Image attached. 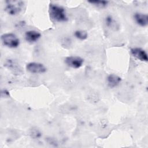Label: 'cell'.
I'll list each match as a JSON object with an SVG mask.
<instances>
[{"label": "cell", "instance_id": "11", "mask_svg": "<svg viewBox=\"0 0 148 148\" xmlns=\"http://www.w3.org/2000/svg\"><path fill=\"white\" fill-rule=\"evenodd\" d=\"M88 2L100 8H105L108 3V1H89Z\"/></svg>", "mask_w": 148, "mask_h": 148}, {"label": "cell", "instance_id": "7", "mask_svg": "<svg viewBox=\"0 0 148 148\" xmlns=\"http://www.w3.org/2000/svg\"><path fill=\"white\" fill-rule=\"evenodd\" d=\"M134 20L136 23L142 27H146L148 24V16L146 14L136 13L134 16Z\"/></svg>", "mask_w": 148, "mask_h": 148}, {"label": "cell", "instance_id": "6", "mask_svg": "<svg viewBox=\"0 0 148 148\" xmlns=\"http://www.w3.org/2000/svg\"><path fill=\"white\" fill-rule=\"evenodd\" d=\"M131 53L132 55L136 58L147 62L148 60L147 54L146 52L142 49L139 47H134L131 49Z\"/></svg>", "mask_w": 148, "mask_h": 148}, {"label": "cell", "instance_id": "12", "mask_svg": "<svg viewBox=\"0 0 148 148\" xmlns=\"http://www.w3.org/2000/svg\"><path fill=\"white\" fill-rule=\"evenodd\" d=\"M105 23L108 27H110L113 23V20L112 17L110 16H108L105 18Z\"/></svg>", "mask_w": 148, "mask_h": 148}, {"label": "cell", "instance_id": "8", "mask_svg": "<svg viewBox=\"0 0 148 148\" xmlns=\"http://www.w3.org/2000/svg\"><path fill=\"white\" fill-rule=\"evenodd\" d=\"M41 36V34L34 30L28 31L25 34V40L29 43H34L36 42Z\"/></svg>", "mask_w": 148, "mask_h": 148}, {"label": "cell", "instance_id": "2", "mask_svg": "<svg viewBox=\"0 0 148 148\" xmlns=\"http://www.w3.org/2000/svg\"><path fill=\"white\" fill-rule=\"evenodd\" d=\"M6 6L5 8V12L9 15H17L22 10L24 2L19 0H9L6 1Z\"/></svg>", "mask_w": 148, "mask_h": 148}, {"label": "cell", "instance_id": "3", "mask_svg": "<svg viewBox=\"0 0 148 148\" xmlns=\"http://www.w3.org/2000/svg\"><path fill=\"white\" fill-rule=\"evenodd\" d=\"M1 39L3 45L10 48L17 47L20 45L19 39L12 33L3 34L1 35Z\"/></svg>", "mask_w": 148, "mask_h": 148}, {"label": "cell", "instance_id": "5", "mask_svg": "<svg viewBox=\"0 0 148 148\" xmlns=\"http://www.w3.org/2000/svg\"><path fill=\"white\" fill-rule=\"evenodd\" d=\"M65 62L68 66L77 69L82 66L84 60L79 56H69L65 58Z\"/></svg>", "mask_w": 148, "mask_h": 148}, {"label": "cell", "instance_id": "1", "mask_svg": "<svg viewBox=\"0 0 148 148\" xmlns=\"http://www.w3.org/2000/svg\"><path fill=\"white\" fill-rule=\"evenodd\" d=\"M49 14L50 17L57 22H64L68 20L64 8L56 4H50Z\"/></svg>", "mask_w": 148, "mask_h": 148}, {"label": "cell", "instance_id": "9", "mask_svg": "<svg viewBox=\"0 0 148 148\" xmlns=\"http://www.w3.org/2000/svg\"><path fill=\"white\" fill-rule=\"evenodd\" d=\"M121 81V79L119 76L114 74H110L107 77L108 85L110 88H113L118 86Z\"/></svg>", "mask_w": 148, "mask_h": 148}, {"label": "cell", "instance_id": "4", "mask_svg": "<svg viewBox=\"0 0 148 148\" xmlns=\"http://www.w3.org/2000/svg\"><path fill=\"white\" fill-rule=\"evenodd\" d=\"M26 69L32 73H43L46 72V66L41 63L31 62L26 65Z\"/></svg>", "mask_w": 148, "mask_h": 148}, {"label": "cell", "instance_id": "10", "mask_svg": "<svg viewBox=\"0 0 148 148\" xmlns=\"http://www.w3.org/2000/svg\"><path fill=\"white\" fill-rule=\"evenodd\" d=\"M75 36L80 40H84L87 38L88 34L86 31L77 30L75 32Z\"/></svg>", "mask_w": 148, "mask_h": 148}]
</instances>
